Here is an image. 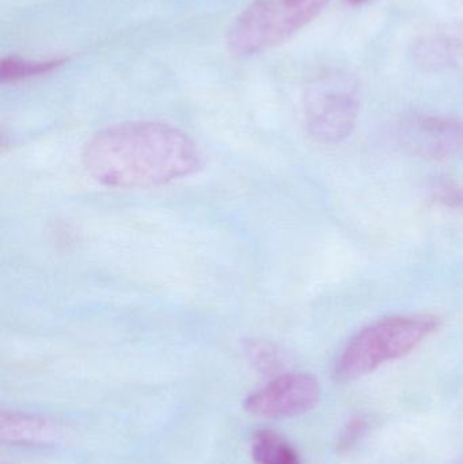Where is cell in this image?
I'll return each instance as SVG.
<instances>
[{
	"instance_id": "9",
	"label": "cell",
	"mask_w": 463,
	"mask_h": 464,
	"mask_svg": "<svg viewBox=\"0 0 463 464\" xmlns=\"http://www.w3.org/2000/svg\"><path fill=\"white\" fill-rule=\"evenodd\" d=\"M252 454L257 464H302L294 447L272 430L257 432L253 440Z\"/></svg>"
},
{
	"instance_id": "7",
	"label": "cell",
	"mask_w": 463,
	"mask_h": 464,
	"mask_svg": "<svg viewBox=\"0 0 463 464\" xmlns=\"http://www.w3.org/2000/svg\"><path fill=\"white\" fill-rule=\"evenodd\" d=\"M416 60L427 68H443L463 62V22L438 26L416 43Z\"/></svg>"
},
{
	"instance_id": "11",
	"label": "cell",
	"mask_w": 463,
	"mask_h": 464,
	"mask_svg": "<svg viewBox=\"0 0 463 464\" xmlns=\"http://www.w3.org/2000/svg\"><path fill=\"white\" fill-rule=\"evenodd\" d=\"M56 65V62L35 63L24 62V60L8 59L0 65V76L3 79L22 78V76L34 75V73L45 72L49 68Z\"/></svg>"
},
{
	"instance_id": "8",
	"label": "cell",
	"mask_w": 463,
	"mask_h": 464,
	"mask_svg": "<svg viewBox=\"0 0 463 464\" xmlns=\"http://www.w3.org/2000/svg\"><path fill=\"white\" fill-rule=\"evenodd\" d=\"M59 427L53 422L24 414H5L0 417V438L22 444H48L60 438Z\"/></svg>"
},
{
	"instance_id": "6",
	"label": "cell",
	"mask_w": 463,
	"mask_h": 464,
	"mask_svg": "<svg viewBox=\"0 0 463 464\" xmlns=\"http://www.w3.org/2000/svg\"><path fill=\"white\" fill-rule=\"evenodd\" d=\"M402 143L420 157L443 160L463 149V124L445 117H419L402 130Z\"/></svg>"
},
{
	"instance_id": "13",
	"label": "cell",
	"mask_w": 463,
	"mask_h": 464,
	"mask_svg": "<svg viewBox=\"0 0 463 464\" xmlns=\"http://www.w3.org/2000/svg\"><path fill=\"white\" fill-rule=\"evenodd\" d=\"M366 422L363 421V420H353V421H351V424L348 425L347 430H344V433H342V440H340V449L342 450V451H345V450L352 449L353 446H355L356 443H358L359 440H361L362 436H363V433L366 432Z\"/></svg>"
},
{
	"instance_id": "10",
	"label": "cell",
	"mask_w": 463,
	"mask_h": 464,
	"mask_svg": "<svg viewBox=\"0 0 463 464\" xmlns=\"http://www.w3.org/2000/svg\"><path fill=\"white\" fill-rule=\"evenodd\" d=\"M247 356L253 364L263 372L277 373L285 367V357L276 346L266 343H250L246 348Z\"/></svg>"
},
{
	"instance_id": "12",
	"label": "cell",
	"mask_w": 463,
	"mask_h": 464,
	"mask_svg": "<svg viewBox=\"0 0 463 464\" xmlns=\"http://www.w3.org/2000/svg\"><path fill=\"white\" fill-rule=\"evenodd\" d=\"M435 201L448 208L463 209V187L457 184H442L435 189Z\"/></svg>"
},
{
	"instance_id": "5",
	"label": "cell",
	"mask_w": 463,
	"mask_h": 464,
	"mask_svg": "<svg viewBox=\"0 0 463 464\" xmlns=\"http://www.w3.org/2000/svg\"><path fill=\"white\" fill-rule=\"evenodd\" d=\"M321 400V386L309 373H280L245 400L250 414L264 419H290L309 413Z\"/></svg>"
},
{
	"instance_id": "3",
	"label": "cell",
	"mask_w": 463,
	"mask_h": 464,
	"mask_svg": "<svg viewBox=\"0 0 463 464\" xmlns=\"http://www.w3.org/2000/svg\"><path fill=\"white\" fill-rule=\"evenodd\" d=\"M329 0H255L228 26L226 45L238 57L268 51L304 29Z\"/></svg>"
},
{
	"instance_id": "14",
	"label": "cell",
	"mask_w": 463,
	"mask_h": 464,
	"mask_svg": "<svg viewBox=\"0 0 463 464\" xmlns=\"http://www.w3.org/2000/svg\"><path fill=\"white\" fill-rule=\"evenodd\" d=\"M351 5H361V3L367 2V0H348Z\"/></svg>"
},
{
	"instance_id": "2",
	"label": "cell",
	"mask_w": 463,
	"mask_h": 464,
	"mask_svg": "<svg viewBox=\"0 0 463 464\" xmlns=\"http://www.w3.org/2000/svg\"><path fill=\"white\" fill-rule=\"evenodd\" d=\"M440 324L439 316L431 314L391 316L374 322L342 349L334 367V378L340 382L355 381L386 362L407 356L437 333Z\"/></svg>"
},
{
	"instance_id": "4",
	"label": "cell",
	"mask_w": 463,
	"mask_h": 464,
	"mask_svg": "<svg viewBox=\"0 0 463 464\" xmlns=\"http://www.w3.org/2000/svg\"><path fill=\"white\" fill-rule=\"evenodd\" d=\"M306 122L313 138L339 143L352 133L359 114L358 90L350 76L329 73L306 95Z\"/></svg>"
},
{
	"instance_id": "1",
	"label": "cell",
	"mask_w": 463,
	"mask_h": 464,
	"mask_svg": "<svg viewBox=\"0 0 463 464\" xmlns=\"http://www.w3.org/2000/svg\"><path fill=\"white\" fill-rule=\"evenodd\" d=\"M82 162L98 184L130 189L187 179L203 168V154L173 125L130 121L97 133L84 147Z\"/></svg>"
}]
</instances>
